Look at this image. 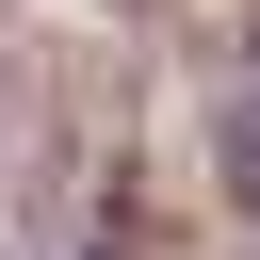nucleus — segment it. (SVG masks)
<instances>
[{
    "label": "nucleus",
    "mask_w": 260,
    "mask_h": 260,
    "mask_svg": "<svg viewBox=\"0 0 260 260\" xmlns=\"http://www.w3.org/2000/svg\"><path fill=\"white\" fill-rule=\"evenodd\" d=\"M228 179H244V195H260V98H244V114H228Z\"/></svg>",
    "instance_id": "nucleus-1"
}]
</instances>
